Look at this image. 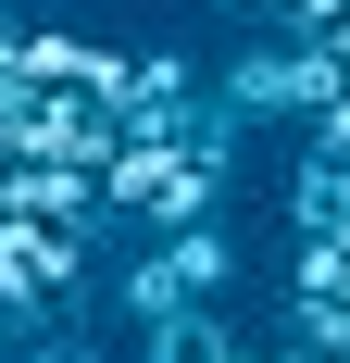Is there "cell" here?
<instances>
[{
    "label": "cell",
    "instance_id": "cell-1",
    "mask_svg": "<svg viewBox=\"0 0 350 363\" xmlns=\"http://www.w3.org/2000/svg\"><path fill=\"white\" fill-rule=\"evenodd\" d=\"M213 201H225V176H201L163 125L113 138V163H101V225H150V238H175V225H201Z\"/></svg>",
    "mask_w": 350,
    "mask_h": 363
},
{
    "label": "cell",
    "instance_id": "cell-2",
    "mask_svg": "<svg viewBox=\"0 0 350 363\" xmlns=\"http://www.w3.org/2000/svg\"><path fill=\"white\" fill-rule=\"evenodd\" d=\"M150 251H163V276H175V289H188V301H225V289H238V238H225V225H175V238H150Z\"/></svg>",
    "mask_w": 350,
    "mask_h": 363
},
{
    "label": "cell",
    "instance_id": "cell-3",
    "mask_svg": "<svg viewBox=\"0 0 350 363\" xmlns=\"http://www.w3.org/2000/svg\"><path fill=\"white\" fill-rule=\"evenodd\" d=\"M250 338L225 326V313H213V301H188V313H163V326H150V351L138 363H238Z\"/></svg>",
    "mask_w": 350,
    "mask_h": 363
},
{
    "label": "cell",
    "instance_id": "cell-4",
    "mask_svg": "<svg viewBox=\"0 0 350 363\" xmlns=\"http://www.w3.org/2000/svg\"><path fill=\"white\" fill-rule=\"evenodd\" d=\"M26 363H113V351H101V326L75 313V326H38V338H26Z\"/></svg>",
    "mask_w": 350,
    "mask_h": 363
},
{
    "label": "cell",
    "instance_id": "cell-5",
    "mask_svg": "<svg viewBox=\"0 0 350 363\" xmlns=\"http://www.w3.org/2000/svg\"><path fill=\"white\" fill-rule=\"evenodd\" d=\"M13 338H26V326H13V313H0V351H13Z\"/></svg>",
    "mask_w": 350,
    "mask_h": 363
}]
</instances>
